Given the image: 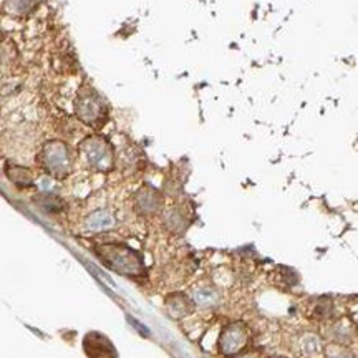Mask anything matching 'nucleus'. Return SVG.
Segmentation results:
<instances>
[{
	"mask_svg": "<svg viewBox=\"0 0 358 358\" xmlns=\"http://www.w3.org/2000/svg\"><path fill=\"white\" fill-rule=\"evenodd\" d=\"M34 6V0H7L6 7L7 10L12 12V14L23 15L30 10V7Z\"/></svg>",
	"mask_w": 358,
	"mask_h": 358,
	"instance_id": "14",
	"label": "nucleus"
},
{
	"mask_svg": "<svg viewBox=\"0 0 358 358\" xmlns=\"http://www.w3.org/2000/svg\"><path fill=\"white\" fill-rule=\"evenodd\" d=\"M166 308L175 319H179V317L188 315L192 310V304L184 295H172L166 300Z\"/></svg>",
	"mask_w": 358,
	"mask_h": 358,
	"instance_id": "9",
	"label": "nucleus"
},
{
	"mask_svg": "<svg viewBox=\"0 0 358 358\" xmlns=\"http://www.w3.org/2000/svg\"><path fill=\"white\" fill-rule=\"evenodd\" d=\"M43 208L47 209V211L57 212V211H60V209H61V201L59 199V197H55V196H45Z\"/></svg>",
	"mask_w": 358,
	"mask_h": 358,
	"instance_id": "15",
	"label": "nucleus"
},
{
	"mask_svg": "<svg viewBox=\"0 0 358 358\" xmlns=\"http://www.w3.org/2000/svg\"><path fill=\"white\" fill-rule=\"evenodd\" d=\"M195 300L197 306L201 307H212L216 306L217 300H219V295L217 292L211 289V287H201L195 292Z\"/></svg>",
	"mask_w": 358,
	"mask_h": 358,
	"instance_id": "11",
	"label": "nucleus"
},
{
	"mask_svg": "<svg viewBox=\"0 0 358 358\" xmlns=\"http://www.w3.org/2000/svg\"><path fill=\"white\" fill-rule=\"evenodd\" d=\"M7 175H9V178L14 181L15 184H19V186H28V184H32V175L26 168L10 166L9 170H7Z\"/></svg>",
	"mask_w": 358,
	"mask_h": 358,
	"instance_id": "13",
	"label": "nucleus"
},
{
	"mask_svg": "<svg viewBox=\"0 0 358 358\" xmlns=\"http://www.w3.org/2000/svg\"><path fill=\"white\" fill-rule=\"evenodd\" d=\"M353 335H355V330H353L352 324L339 322L333 327V340H335L337 344L347 345L353 340Z\"/></svg>",
	"mask_w": 358,
	"mask_h": 358,
	"instance_id": "12",
	"label": "nucleus"
},
{
	"mask_svg": "<svg viewBox=\"0 0 358 358\" xmlns=\"http://www.w3.org/2000/svg\"><path fill=\"white\" fill-rule=\"evenodd\" d=\"M236 358H261V352H257V350H249V352L241 353V355H237Z\"/></svg>",
	"mask_w": 358,
	"mask_h": 358,
	"instance_id": "16",
	"label": "nucleus"
},
{
	"mask_svg": "<svg viewBox=\"0 0 358 358\" xmlns=\"http://www.w3.org/2000/svg\"><path fill=\"white\" fill-rule=\"evenodd\" d=\"M80 155L90 168L97 171H110L115 164L113 148L103 137H90L80 145Z\"/></svg>",
	"mask_w": 358,
	"mask_h": 358,
	"instance_id": "4",
	"label": "nucleus"
},
{
	"mask_svg": "<svg viewBox=\"0 0 358 358\" xmlns=\"http://www.w3.org/2000/svg\"><path fill=\"white\" fill-rule=\"evenodd\" d=\"M269 358H286V357H279V355H274V357H269Z\"/></svg>",
	"mask_w": 358,
	"mask_h": 358,
	"instance_id": "19",
	"label": "nucleus"
},
{
	"mask_svg": "<svg viewBox=\"0 0 358 358\" xmlns=\"http://www.w3.org/2000/svg\"><path fill=\"white\" fill-rule=\"evenodd\" d=\"M353 317H355V322H357V324H358V310H357V312H355V315H353Z\"/></svg>",
	"mask_w": 358,
	"mask_h": 358,
	"instance_id": "18",
	"label": "nucleus"
},
{
	"mask_svg": "<svg viewBox=\"0 0 358 358\" xmlns=\"http://www.w3.org/2000/svg\"><path fill=\"white\" fill-rule=\"evenodd\" d=\"M40 164L53 178L63 179L72 172L73 159L68 146L61 141H50L40 153Z\"/></svg>",
	"mask_w": 358,
	"mask_h": 358,
	"instance_id": "3",
	"label": "nucleus"
},
{
	"mask_svg": "<svg viewBox=\"0 0 358 358\" xmlns=\"http://www.w3.org/2000/svg\"><path fill=\"white\" fill-rule=\"evenodd\" d=\"M117 224V219L110 211L106 209H98V211H93L86 217L85 226L86 229L93 230V232H103V230H110L115 228Z\"/></svg>",
	"mask_w": 358,
	"mask_h": 358,
	"instance_id": "7",
	"label": "nucleus"
},
{
	"mask_svg": "<svg viewBox=\"0 0 358 358\" xmlns=\"http://www.w3.org/2000/svg\"><path fill=\"white\" fill-rule=\"evenodd\" d=\"M249 341V332L244 324L234 322L222 328L219 337V352L222 355H237L246 348Z\"/></svg>",
	"mask_w": 358,
	"mask_h": 358,
	"instance_id": "5",
	"label": "nucleus"
},
{
	"mask_svg": "<svg viewBox=\"0 0 358 358\" xmlns=\"http://www.w3.org/2000/svg\"><path fill=\"white\" fill-rule=\"evenodd\" d=\"M75 113L88 126H101L108 117V106L97 90L80 88L75 98Z\"/></svg>",
	"mask_w": 358,
	"mask_h": 358,
	"instance_id": "2",
	"label": "nucleus"
},
{
	"mask_svg": "<svg viewBox=\"0 0 358 358\" xmlns=\"http://www.w3.org/2000/svg\"><path fill=\"white\" fill-rule=\"evenodd\" d=\"M161 195L151 186L141 188L137 192V197H135V208H137V211L139 214H143V216H153V214L161 209Z\"/></svg>",
	"mask_w": 358,
	"mask_h": 358,
	"instance_id": "6",
	"label": "nucleus"
},
{
	"mask_svg": "<svg viewBox=\"0 0 358 358\" xmlns=\"http://www.w3.org/2000/svg\"><path fill=\"white\" fill-rule=\"evenodd\" d=\"M330 358H355V357H353V353L348 352V350H339V352L333 353Z\"/></svg>",
	"mask_w": 358,
	"mask_h": 358,
	"instance_id": "17",
	"label": "nucleus"
},
{
	"mask_svg": "<svg viewBox=\"0 0 358 358\" xmlns=\"http://www.w3.org/2000/svg\"><path fill=\"white\" fill-rule=\"evenodd\" d=\"M98 256L110 269L118 274L138 277L145 272L141 256L125 244H103L98 248Z\"/></svg>",
	"mask_w": 358,
	"mask_h": 358,
	"instance_id": "1",
	"label": "nucleus"
},
{
	"mask_svg": "<svg viewBox=\"0 0 358 358\" xmlns=\"http://www.w3.org/2000/svg\"><path fill=\"white\" fill-rule=\"evenodd\" d=\"M86 341H90V347L86 345L90 358H117V353L105 337L93 333V335L86 337Z\"/></svg>",
	"mask_w": 358,
	"mask_h": 358,
	"instance_id": "8",
	"label": "nucleus"
},
{
	"mask_svg": "<svg viewBox=\"0 0 358 358\" xmlns=\"http://www.w3.org/2000/svg\"><path fill=\"white\" fill-rule=\"evenodd\" d=\"M164 224H166V228L172 230V232H183V230L186 229L188 222L186 217L183 216V212H179L178 209H171V211L164 214Z\"/></svg>",
	"mask_w": 358,
	"mask_h": 358,
	"instance_id": "10",
	"label": "nucleus"
}]
</instances>
